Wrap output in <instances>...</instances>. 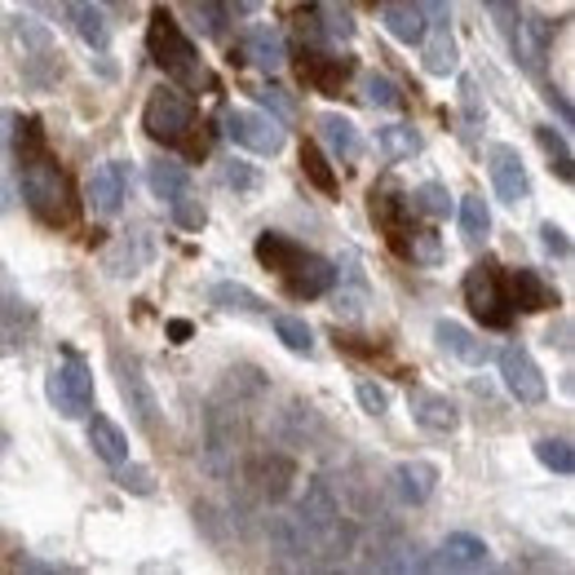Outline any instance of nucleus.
Segmentation results:
<instances>
[{
	"instance_id": "obj_47",
	"label": "nucleus",
	"mask_w": 575,
	"mask_h": 575,
	"mask_svg": "<svg viewBox=\"0 0 575 575\" xmlns=\"http://www.w3.org/2000/svg\"><path fill=\"white\" fill-rule=\"evenodd\" d=\"M416 9L425 13L429 27H447V22H451V0H420Z\"/></svg>"
},
{
	"instance_id": "obj_42",
	"label": "nucleus",
	"mask_w": 575,
	"mask_h": 575,
	"mask_svg": "<svg viewBox=\"0 0 575 575\" xmlns=\"http://www.w3.org/2000/svg\"><path fill=\"white\" fill-rule=\"evenodd\" d=\"M221 186H230L234 195H243V190H257V186H261V177H257V168H248V164L230 159V164H221Z\"/></svg>"
},
{
	"instance_id": "obj_6",
	"label": "nucleus",
	"mask_w": 575,
	"mask_h": 575,
	"mask_svg": "<svg viewBox=\"0 0 575 575\" xmlns=\"http://www.w3.org/2000/svg\"><path fill=\"white\" fill-rule=\"evenodd\" d=\"M44 394H49V402H53V411L62 420H80L93 407V372H88V363L75 349H66L53 363V372L44 376Z\"/></svg>"
},
{
	"instance_id": "obj_53",
	"label": "nucleus",
	"mask_w": 575,
	"mask_h": 575,
	"mask_svg": "<svg viewBox=\"0 0 575 575\" xmlns=\"http://www.w3.org/2000/svg\"><path fill=\"white\" fill-rule=\"evenodd\" d=\"M102 4H128V0H102Z\"/></svg>"
},
{
	"instance_id": "obj_24",
	"label": "nucleus",
	"mask_w": 575,
	"mask_h": 575,
	"mask_svg": "<svg viewBox=\"0 0 575 575\" xmlns=\"http://www.w3.org/2000/svg\"><path fill=\"white\" fill-rule=\"evenodd\" d=\"M420 49H425V71H429V75H451V71L460 66V49H456V40H451L447 27L425 31Z\"/></svg>"
},
{
	"instance_id": "obj_48",
	"label": "nucleus",
	"mask_w": 575,
	"mask_h": 575,
	"mask_svg": "<svg viewBox=\"0 0 575 575\" xmlns=\"http://www.w3.org/2000/svg\"><path fill=\"white\" fill-rule=\"evenodd\" d=\"M257 97H261V102H265V106H274V111H279V115H283V119H288V115H292V97H288V93H283V88H279V84H265V88H257Z\"/></svg>"
},
{
	"instance_id": "obj_25",
	"label": "nucleus",
	"mask_w": 575,
	"mask_h": 575,
	"mask_svg": "<svg viewBox=\"0 0 575 575\" xmlns=\"http://www.w3.org/2000/svg\"><path fill=\"white\" fill-rule=\"evenodd\" d=\"M487 557H491V548H487L478 535H464V531H456V535H447V540H442V562H447V566L478 571V566H487Z\"/></svg>"
},
{
	"instance_id": "obj_10",
	"label": "nucleus",
	"mask_w": 575,
	"mask_h": 575,
	"mask_svg": "<svg viewBox=\"0 0 575 575\" xmlns=\"http://www.w3.org/2000/svg\"><path fill=\"white\" fill-rule=\"evenodd\" d=\"M500 380H504V389H509L518 402H526V407H535V402L548 398V380H544V372L535 367V358H531L522 345L500 349Z\"/></svg>"
},
{
	"instance_id": "obj_44",
	"label": "nucleus",
	"mask_w": 575,
	"mask_h": 575,
	"mask_svg": "<svg viewBox=\"0 0 575 575\" xmlns=\"http://www.w3.org/2000/svg\"><path fill=\"white\" fill-rule=\"evenodd\" d=\"M354 394H358V407H363L367 416H385V411H389V394H385V385H376V380H358Z\"/></svg>"
},
{
	"instance_id": "obj_2",
	"label": "nucleus",
	"mask_w": 575,
	"mask_h": 575,
	"mask_svg": "<svg viewBox=\"0 0 575 575\" xmlns=\"http://www.w3.org/2000/svg\"><path fill=\"white\" fill-rule=\"evenodd\" d=\"M142 128L164 142V146H177L186 159H203L208 155V133L199 124V111L190 97H181L177 88H155L142 106Z\"/></svg>"
},
{
	"instance_id": "obj_39",
	"label": "nucleus",
	"mask_w": 575,
	"mask_h": 575,
	"mask_svg": "<svg viewBox=\"0 0 575 575\" xmlns=\"http://www.w3.org/2000/svg\"><path fill=\"white\" fill-rule=\"evenodd\" d=\"M535 142H540L544 155L557 164V177H571V146H566V137L553 133V124H540V128H535Z\"/></svg>"
},
{
	"instance_id": "obj_16",
	"label": "nucleus",
	"mask_w": 575,
	"mask_h": 575,
	"mask_svg": "<svg viewBox=\"0 0 575 575\" xmlns=\"http://www.w3.org/2000/svg\"><path fill=\"white\" fill-rule=\"evenodd\" d=\"M411 416H416V425H420L425 433H433V438H447V433H456V425H460L456 402H451L447 394H429V389H416V394H411Z\"/></svg>"
},
{
	"instance_id": "obj_43",
	"label": "nucleus",
	"mask_w": 575,
	"mask_h": 575,
	"mask_svg": "<svg viewBox=\"0 0 575 575\" xmlns=\"http://www.w3.org/2000/svg\"><path fill=\"white\" fill-rule=\"evenodd\" d=\"M292 22H296V35H301V44H323L318 4H301V9H292Z\"/></svg>"
},
{
	"instance_id": "obj_37",
	"label": "nucleus",
	"mask_w": 575,
	"mask_h": 575,
	"mask_svg": "<svg viewBox=\"0 0 575 575\" xmlns=\"http://www.w3.org/2000/svg\"><path fill=\"white\" fill-rule=\"evenodd\" d=\"M318 27H323V40H349V35H354L349 9H341V4H332V0L318 4Z\"/></svg>"
},
{
	"instance_id": "obj_12",
	"label": "nucleus",
	"mask_w": 575,
	"mask_h": 575,
	"mask_svg": "<svg viewBox=\"0 0 575 575\" xmlns=\"http://www.w3.org/2000/svg\"><path fill=\"white\" fill-rule=\"evenodd\" d=\"M279 279H283V288H288V296L314 301V296H323V292L336 283V265L323 261L318 252H305V248H301V257H296Z\"/></svg>"
},
{
	"instance_id": "obj_22",
	"label": "nucleus",
	"mask_w": 575,
	"mask_h": 575,
	"mask_svg": "<svg viewBox=\"0 0 575 575\" xmlns=\"http://www.w3.org/2000/svg\"><path fill=\"white\" fill-rule=\"evenodd\" d=\"M88 447H93V456H102L106 464H124V460H128V433H124L115 420H106V416H93V420H88Z\"/></svg>"
},
{
	"instance_id": "obj_34",
	"label": "nucleus",
	"mask_w": 575,
	"mask_h": 575,
	"mask_svg": "<svg viewBox=\"0 0 575 575\" xmlns=\"http://www.w3.org/2000/svg\"><path fill=\"white\" fill-rule=\"evenodd\" d=\"M411 208H416V212H425V217H433V221H442V217L451 212V195H447V186L425 181V186H416V190H411Z\"/></svg>"
},
{
	"instance_id": "obj_3",
	"label": "nucleus",
	"mask_w": 575,
	"mask_h": 575,
	"mask_svg": "<svg viewBox=\"0 0 575 575\" xmlns=\"http://www.w3.org/2000/svg\"><path fill=\"white\" fill-rule=\"evenodd\" d=\"M146 49H150V62H155L168 80H177V84H186V88H199V84L208 80L203 66H199V53H195V44H190V35L172 22V13H168L164 4L150 9Z\"/></svg>"
},
{
	"instance_id": "obj_4",
	"label": "nucleus",
	"mask_w": 575,
	"mask_h": 575,
	"mask_svg": "<svg viewBox=\"0 0 575 575\" xmlns=\"http://www.w3.org/2000/svg\"><path fill=\"white\" fill-rule=\"evenodd\" d=\"M4 40L18 58V71L31 88H49L58 75H62V53H58V40L49 35L44 22H35L31 13H13L9 27H4Z\"/></svg>"
},
{
	"instance_id": "obj_5",
	"label": "nucleus",
	"mask_w": 575,
	"mask_h": 575,
	"mask_svg": "<svg viewBox=\"0 0 575 575\" xmlns=\"http://www.w3.org/2000/svg\"><path fill=\"white\" fill-rule=\"evenodd\" d=\"M464 305L473 310V318H482V327L504 332L513 323V305H509V292H504V270L491 257L469 265V274H464Z\"/></svg>"
},
{
	"instance_id": "obj_46",
	"label": "nucleus",
	"mask_w": 575,
	"mask_h": 575,
	"mask_svg": "<svg viewBox=\"0 0 575 575\" xmlns=\"http://www.w3.org/2000/svg\"><path fill=\"white\" fill-rule=\"evenodd\" d=\"M540 243H544L553 257H571V239H566V230H562V226H553V221H544V226H540Z\"/></svg>"
},
{
	"instance_id": "obj_32",
	"label": "nucleus",
	"mask_w": 575,
	"mask_h": 575,
	"mask_svg": "<svg viewBox=\"0 0 575 575\" xmlns=\"http://www.w3.org/2000/svg\"><path fill=\"white\" fill-rule=\"evenodd\" d=\"M460 230L469 243H482L487 230H491V212H487V199L482 195H464L460 199Z\"/></svg>"
},
{
	"instance_id": "obj_52",
	"label": "nucleus",
	"mask_w": 575,
	"mask_h": 575,
	"mask_svg": "<svg viewBox=\"0 0 575 575\" xmlns=\"http://www.w3.org/2000/svg\"><path fill=\"white\" fill-rule=\"evenodd\" d=\"M234 4H239V13H257V4H261V0H234Z\"/></svg>"
},
{
	"instance_id": "obj_51",
	"label": "nucleus",
	"mask_w": 575,
	"mask_h": 575,
	"mask_svg": "<svg viewBox=\"0 0 575 575\" xmlns=\"http://www.w3.org/2000/svg\"><path fill=\"white\" fill-rule=\"evenodd\" d=\"M482 4H491L500 18H513V4H518V0H482Z\"/></svg>"
},
{
	"instance_id": "obj_20",
	"label": "nucleus",
	"mask_w": 575,
	"mask_h": 575,
	"mask_svg": "<svg viewBox=\"0 0 575 575\" xmlns=\"http://www.w3.org/2000/svg\"><path fill=\"white\" fill-rule=\"evenodd\" d=\"M380 22H385V31H389L398 44H420L425 31H429L425 13H420L416 4H407V0H389V4L380 9Z\"/></svg>"
},
{
	"instance_id": "obj_11",
	"label": "nucleus",
	"mask_w": 575,
	"mask_h": 575,
	"mask_svg": "<svg viewBox=\"0 0 575 575\" xmlns=\"http://www.w3.org/2000/svg\"><path fill=\"white\" fill-rule=\"evenodd\" d=\"M487 168H491V186H495V195L504 199V203H522V199H531V177H526V164H522V155L513 150V146H491L487 150Z\"/></svg>"
},
{
	"instance_id": "obj_40",
	"label": "nucleus",
	"mask_w": 575,
	"mask_h": 575,
	"mask_svg": "<svg viewBox=\"0 0 575 575\" xmlns=\"http://www.w3.org/2000/svg\"><path fill=\"white\" fill-rule=\"evenodd\" d=\"M168 208H172V221H177V226H186V230H199V226L208 221V212H203V203L195 199V190H181Z\"/></svg>"
},
{
	"instance_id": "obj_8",
	"label": "nucleus",
	"mask_w": 575,
	"mask_h": 575,
	"mask_svg": "<svg viewBox=\"0 0 575 575\" xmlns=\"http://www.w3.org/2000/svg\"><path fill=\"white\" fill-rule=\"evenodd\" d=\"M411 195H402V190H394V186H376L372 190V217H376V226L385 230V239H389V248L398 252V257H407V243H411V234H416V226H411Z\"/></svg>"
},
{
	"instance_id": "obj_9",
	"label": "nucleus",
	"mask_w": 575,
	"mask_h": 575,
	"mask_svg": "<svg viewBox=\"0 0 575 575\" xmlns=\"http://www.w3.org/2000/svg\"><path fill=\"white\" fill-rule=\"evenodd\" d=\"M296 75L318 88V93H341V84L354 75V58L345 53H327L323 44H301L296 53Z\"/></svg>"
},
{
	"instance_id": "obj_29",
	"label": "nucleus",
	"mask_w": 575,
	"mask_h": 575,
	"mask_svg": "<svg viewBox=\"0 0 575 575\" xmlns=\"http://www.w3.org/2000/svg\"><path fill=\"white\" fill-rule=\"evenodd\" d=\"M376 146H380V155L385 159H411L416 150H420V137H416V128H407V124H385V128H376Z\"/></svg>"
},
{
	"instance_id": "obj_14",
	"label": "nucleus",
	"mask_w": 575,
	"mask_h": 575,
	"mask_svg": "<svg viewBox=\"0 0 575 575\" xmlns=\"http://www.w3.org/2000/svg\"><path fill=\"white\" fill-rule=\"evenodd\" d=\"M124 186H128V168L119 159L97 164L93 177H88V203H93V212L97 217H115L119 203H124Z\"/></svg>"
},
{
	"instance_id": "obj_7",
	"label": "nucleus",
	"mask_w": 575,
	"mask_h": 575,
	"mask_svg": "<svg viewBox=\"0 0 575 575\" xmlns=\"http://www.w3.org/2000/svg\"><path fill=\"white\" fill-rule=\"evenodd\" d=\"M221 124H226V137L234 142V146H243V150H252V155H279L283 150V124L274 119V115H265V111H243V106H230L226 115H221Z\"/></svg>"
},
{
	"instance_id": "obj_50",
	"label": "nucleus",
	"mask_w": 575,
	"mask_h": 575,
	"mask_svg": "<svg viewBox=\"0 0 575 575\" xmlns=\"http://www.w3.org/2000/svg\"><path fill=\"white\" fill-rule=\"evenodd\" d=\"M168 336H172V341H186V336H190V323H186V318H172V323H168Z\"/></svg>"
},
{
	"instance_id": "obj_26",
	"label": "nucleus",
	"mask_w": 575,
	"mask_h": 575,
	"mask_svg": "<svg viewBox=\"0 0 575 575\" xmlns=\"http://www.w3.org/2000/svg\"><path fill=\"white\" fill-rule=\"evenodd\" d=\"M146 186H150V195H155V199L172 203L181 190H190V172H186L181 164H172V159H159V164H150V168H146Z\"/></svg>"
},
{
	"instance_id": "obj_31",
	"label": "nucleus",
	"mask_w": 575,
	"mask_h": 575,
	"mask_svg": "<svg viewBox=\"0 0 575 575\" xmlns=\"http://www.w3.org/2000/svg\"><path fill=\"white\" fill-rule=\"evenodd\" d=\"M363 102L376 106V111H398V106H402V93H398V84H394L389 75L367 71V75H363Z\"/></svg>"
},
{
	"instance_id": "obj_17",
	"label": "nucleus",
	"mask_w": 575,
	"mask_h": 575,
	"mask_svg": "<svg viewBox=\"0 0 575 575\" xmlns=\"http://www.w3.org/2000/svg\"><path fill=\"white\" fill-rule=\"evenodd\" d=\"M433 341L447 349V354H456L460 363H469V367H482L487 358H491V345L482 341V336H473L464 323H456V318H438L433 323Z\"/></svg>"
},
{
	"instance_id": "obj_18",
	"label": "nucleus",
	"mask_w": 575,
	"mask_h": 575,
	"mask_svg": "<svg viewBox=\"0 0 575 575\" xmlns=\"http://www.w3.org/2000/svg\"><path fill=\"white\" fill-rule=\"evenodd\" d=\"M394 491L407 504H425L438 491V464L433 460H402L394 469Z\"/></svg>"
},
{
	"instance_id": "obj_49",
	"label": "nucleus",
	"mask_w": 575,
	"mask_h": 575,
	"mask_svg": "<svg viewBox=\"0 0 575 575\" xmlns=\"http://www.w3.org/2000/svg\"><path fill=\"white\" fill-rule=\"evenodd\" d=\"M566 336H571V323H557V332L548 327V336H544V341H548V345H557V349H571V341H566Z\"/></svg>"
},
{
	"instance_id": "obj_23",
	"label": "nucleus",
	"mask_w": 575,
	"mask_h": 575,
	"mask_svg": "<svg viewBox=\"0 0 575 575\" xmlns=\"http://www.w3.org/2000/svg\"><path fill=\"white\" fill-rule=\"evenodd\" d=\"M66 13H71V22H75V31H80V40H84L88 49L102 53V49L111 44V22H106V13H102L93 0H75Z\"/></svg>"
},
{
	"instance_id": "obj_15",
	"label": "nucleus",
	"mask_w": 575,
	"mask_h": 575,
	"mask_svg": "<svg viewBox=\"0 0 575 575\" xmlns=\"http://www.w3.org/2000/svg\"><path fill=\"white\" fill-rule=\"evenodd\" d=\"M115 376H119V394H124L128 411L137 416V425H142V429H155V411H159V402H155V394H150L142 367H137V363H124V354H115Z\"/></svg>"
},
{
	"instance_id": "obj_45",
	"label": "nucleus",
	"mask_w": 575,
	"mask_h": 575,
	"mask_svg": "<svg viewBox=\"0 0 575 575\" xmlns=\"http://www.w3.org/2000/svg\"><path fill=\"white\" fill-rule=\"evenodd\" d=\"M115 469H119L115 478H119V487H124V491H133V495H150V491H155V482H150V473H146V469H137V464H128V460H124V464H115Z\"/></svg>"
},
{
	"instance_id": "obj_1",
	"label": "nucleus",
	"mask_w": 575,
	"mask_h": 575,
	"mask_svg": "<svg viewBox=\"0 0 575 575\" xmlns=\"http://www.w3.org/2000/svg\"><path fill=\"white\" fill-rule=\"evenodd\" d=\"M18 190H22V203L31 208L35 221L62 230V226H75L80 217V199L66 181V172L53 164L49 150H35L27 159H18Z\"/></svg>"
},
{
	"instance_id": "obj_33",
	"label": "nucleus",
	"mask_w": 575,
	"mask_h": 575,
	"mask_svg": "<svg viewBox=\"0 0 575 575\" xmlns=\"http://www.w3.org/2000/svg\"><path fill=\"white\" fill-rule=\"evenodd\" d=\"M301 172L323 190V195H332L336 190V172H332V164H327V155H323V146H314V142H305L301 146Z\"/></svg>"
},
{
	"instance_id": "obj_41",
	"label": "nucleus",
	"mask_w": 575,
	"mask_h": 575,
	"mask_svg": "<svg viewBox=\"0 0 575 575\" xmlns=\"http://www.w3.org/2000/svg\"><path fill=\"white\" fill-rule=\"evenodd\" d=\"M407 257L420 261V265H438V261H442V243H438V234H433V230H416L411 243H407Z\"/></svg>"
},
{
	"instance_id": "obj_35",
	"label": "nucleus",
	"mask_w": 575,
	"mask_h": 575,
	"mask_svg": "<svg viewBox=\"0 0 575 575\" xmlns=\"http://www.w3.org/2000/svg\"><path fill=\"white\" fill-rule=\"evenodd\" d=\"M274 332H279V341H283L292 354H310V349H314V332H310V323L296 318V314H279V318H274Z\"/></svg>"
},
{
	"instance_id": "obj_36",
	"label": "nucleus",
	"mask_w": 575,
	"mask_h": 575,
	"mask_svg": "<svg viewBox=\"0 0 575 575\" xmlns=\"http://www.w3.org/2000/svg\"><path fill=\"white\" fill-rule=\"evenodd\" d=\"M535 460H540L544 469H553V473H571V469H575V451H571L566 438H540V442H535Z\"/></svg>"
},
{
	"instance_id": "obj_19",
	"label": "nucleus",
	"mask_w": 575,
	"mask_h": 575,
	"mask_svg": "<svg viewBox=\"0 0 575 575\" xmlns=\"http://www.w3.org/2000/svg\"><path fill=\"white\" fill-rule=\"evenodd\" d=\"M318 133H323L327 150H332V155H336L341 164H354V159L363 155V137H358L354 119H345V115L327 111V115H318Z\"/></svg>"
},
{
	"instance_id": "obj_21",
	"label": "nucleus",
	"mask_w": 575,
	"mask_h": 575,
	"mask_svg": "<svg viewBox=\"0 0 575 575\" xmlns=\"http://www.w3.org/2000/svg\"><path fill=\"white\" fill-rule=\"evenodd\" d=\"M243 58L257 62L261 71H279L288 62V49H283V35L274 27H248L243 35Z\"/></svg>"
},
{
	"instance_id": "obj_13",
	"label": "nucleus",
	"mask_w": 575,
	"mask_h": 575,
	"mask_svg": "<svg viewBox=\"0 0 575 575\" xmlns=\"http://www.w3.org/2000/svg\"><path fill=\"white\" fill-rule=\"evenodd\" d=\"M504 292H509V305L522 310V314H540V310H553L557 305V288L531 270V265H518L504 274Z\"/></svg>"
},
{
	"instance_id": "obj_28",
	"label": "nucleus",
	"mask_w": 575,
	"mask_h": 575,
	"mask_svg": "<svg viewBox=\"0 0 575 575\" xmlns=\"http://www.w3.org/2000/svg\"><path fill=\"white\" fill-rule=\"evenodd\" d=\"M212 305L217 310H230V314H265V301L252 292V288H243V283H212Z\"/></svg>"
},
{
	"instance_id": "obj_30",
	"label": "nucleus",
	"mask_w": 575,
	"mask_h": 575,
	"mask_svg": "<svg viewBox=\"0 0 575 575\" xmlns=\"http://www.w3.org/2000/svg\"><path fill=\"white\" fill-rule=\"evenodd\" d=\"M186 13L203 40H217L226 31V4L221 0H186Z\"/></svg>"
},
{
	"instance_id": "obj_38",
	"label": "nucleus",
	"mask_w": 575,
	"mask_h": 575,
	"mask_svg": "<svg viewBox=\"0 0 575 575\" xmlns=\"http://www.w3.org/2000/svg\"><path fill=\"white\" fill-rule=\"evenodd\" d=\"M332 310H336L341 318H363V310H367V288H363V279L341 283V288L332 292Z\"/></svg>"
},
{
	"instance_id": "obj_27",
	"label": "nucleus",
	"mask_w": 575,
	"mask_h": 575,
	"mask_svg": "<svg viewBox=\"0 0 575 575\" xmlns=\"http://www.w3.org/2000/svg\"><path fill=\"white\" fill-rule=\"evenodd\" d=\"M296 257H301V243H296V239H288V234H279V230H265V234H257V261H261L265 270L283 274V270H288Z\"/></svg>"
}]
</instances>
